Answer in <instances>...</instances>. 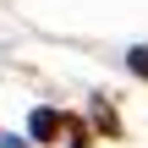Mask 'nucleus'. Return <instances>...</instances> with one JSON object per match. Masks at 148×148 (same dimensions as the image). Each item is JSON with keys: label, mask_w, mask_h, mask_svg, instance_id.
<instances>
[{"label": "nucleus", "mask_w": 148, "mask_h": 148, "mask_svg": "<svg viewBox=\"0 0 148 148\" xmlns=\"http://www.w3.org/2000/svg\"><path fill=\"white\" fill-rule=\"evenodd\" d=\"M126 66H132V77L148 82V44H132V49H126Z\"/></svg>", "instance_id": "obj_2"}, {"label": "nucleus", "mask_w": 148, "mask_h": 148, "mask_svg": "<svg viewBox=\"0 0 148 148\" xmlns=\"http://www.w3.org/2000/svg\"><path fill=\"white\" fill-rule=\"evenodd\" d=\"M60 126H66V121H60V110H33V115H27V132H33L38 143H49Z\"/></svg>", "instance_id": "obj_1"}]
</instances>
